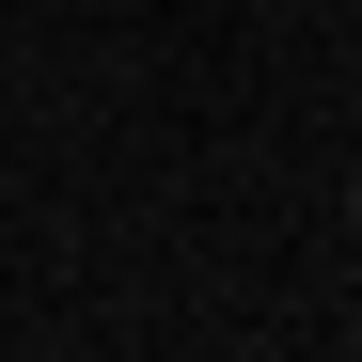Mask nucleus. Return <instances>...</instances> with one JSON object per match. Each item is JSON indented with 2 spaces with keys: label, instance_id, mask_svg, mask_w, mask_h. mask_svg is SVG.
Listing matches in <instances>:
<instances>
[{
  "label": "nucleus",
  "instance_id": "1",
  "mask_svg": "<svg viewBox=\"0 0 362 362\" xmlns=\"http://www.w3.org/2000/svg\"><path fill=\"white\" fill-rule=\"evenodd\" d=\"M346 221H362V189H346Z\"/></svg>",
  "mask_w": 362,
  "mask_h": 362
},
{
  "label": "nucleus",
  "instance_id": "2",
  "mask_svg": "<svg viewBox=\"0 0 362 362\" xmlns=\"http://www.w3.org/2000/svg\"><path fill=\"white\" fill-rule=\"evenodd\" d=\"M346 362H362V346H346Z\"/></svg>",
  "mask_w": 362,
  "mask_h": 362
}]
</instances>
